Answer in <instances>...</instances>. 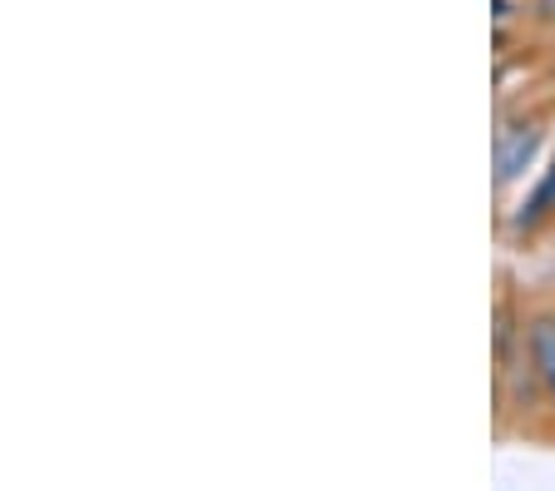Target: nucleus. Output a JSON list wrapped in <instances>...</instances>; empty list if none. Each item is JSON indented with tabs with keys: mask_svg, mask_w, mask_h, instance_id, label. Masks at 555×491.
Returning <instances> with one entry per match:
<instances>
[{
	"mask_svg": "<svg viewBox=\"0 0 555 491\" xmlns=\"http://www.w3.org/2000/svg\"><path fill=\"white\" fill-rule=\"evenodd\" d=\"M531 15L541 25H555V0H531Z\"/></svg>",
	"mask_w": 555,
	"mask_h": 491,
	"instance_id": "nucleus-5",
	"label": "nucleus"
},
{
	"mask_svg": "<svg viewBox=\"0 0 555 491\" xmlns=\"http://www.w3.org/2000/svg\"><path fill=\"white\" fill-rule=\"evenodd\" d=\"M541 150V125L535 119H520V125H506L496 134V184L511 189L520 175H526V164L535 159Z\"/></svg>",
	"mask_w": 555,
	"mask_h": 491,
	"instance_id": "nucleus-1",
	"label": "nucleus"
},
{
	"mask_svg": "<svg viewBox=\"0 0 555 491\" xmlns=\"http://www.w3.org/2000/svg\"><path fill=\"white\" fill-rule=\"evenodd\" d=\"M511 21H516V0H496V36H506Z\"/></svg>",
	"mask_w": 555,
	"mask_h": 491,
	"instance_id": "nucleus-4",
	"label": "nucleus"
},
{
	"mask_svg": "<svg viewBox=\"0 0 555 491\" xmlns=\"http://www.w3.org/2000/svg\"><path fill=\"white\" fill-rule=\"evenodd\" d=\"M526 348H531V367H535V387L541 398L555 408V313H541L526 333Z\"/></svg>",
	"mask_w": 555,
	"mask_h": 491,
	"instance_id": "nucleus-2",
	"label": "nucleus"
},
{
	"mask_svg": "<svg viewBox=\"0 0 555 491\" xmlns=\"http://www.w3.org/2000/svg\"><path fill=\"white\" fill-rule=\"evenodd\" d=\"M545 214H555V164L545 169V179H541V189L531 194V204H526V214L516 219V229H535V223L545 219Z\"/></svg>",
	"mask_w": 555,
	"mask_h": 491,
	"instance_id": "nucleus-3",
	"label": "nucleus"
}]
</instances>
